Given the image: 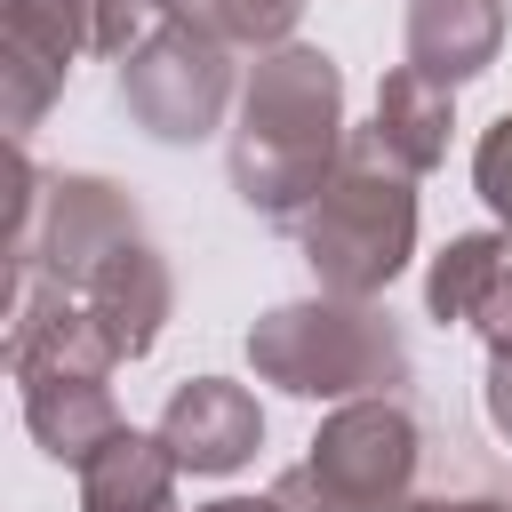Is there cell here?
<instances>
[{
  "label": "cell",
  "instance_id": "1",
  "mask_svg": "<svg viewBox=\"0 0 512 512\" xmlns=\"http://www.w3.org/2000/svg\"><path fill=\"white\" fill-rule=\"evenodd\" d=\"M352 128H344V72L328 48H264L240 88V128H232V192L264 224H296L320 184L336 176Z\"/></svg>",
  "mask_w": 512,
  "mask_h": 512
},
{
  "label": "cell",
  "instance_id": "2",
  "mask_svg": "<svg viewBox=\"0 0 512 512\" xmlns=\"http://www.w3.org/2000/svg\"><path fill=\"white\" fill-rule=\"evenodd\" d=\"M256 384H280L288 400H368L408 384V336L376 296H296L272 304L248 328Z\"/></svg>",
  "mask_w": 512,
  "mask_h": 512
},
{
  "label": "cell",
  "instance_id": "3",
  "mask_svg": "<svg viewBox=\"0 0 512 512\" xmlns=\"http://www.w3.org/2000/svg\"><path fill=\"white\" fill-rule=\"evenodd\" d=\"M296 248H304V264H312L320 288H336V296H384L408 272V256H416V176L368 128H352L336 176L296 216Z\"/></svg>",
  "mask_w": 512,
  "mask_h": 512
},
{
  "label": "cell",
  "instance_id": "4",
  "mask_svg": "<svg viewBox=\"0 0 512 512\" xmlns=\"http://www.w3.org/2000/svg\"><path fill=\"white\" fill-rule=\"evenodd\" d=\"M424 472V424L408 416L400 392L336 400L312 432V456L272 480L296 512H400Z\"/></svg>",
  "mask_w": 512,
  "mask_h": 512
},
{
  "label": "cell",
  "instance_id": "5",
  "mask_svg": "<svg viewBox=\"0 0 512 512\" xmlns=\"http://www.w3.org/2000/svg\"><path fill=\"white\" fill-rule=\"evenodd\" d=\"M120 104L152 144H200L232 104V48L168 16L136 56H120Z\"/></svg>",
  "mask_w": 512,
  "mask_h": 512
},
{
  "label": "cell",
  "instance_id": "6",
  "mask_svg": "<svg viewBox=\"0 0 512 512\" xmlns=\"http://www.w3.org/2000/svg\"><path fill=\"white\" fill-rule=\"evenodd\" d=\"M80 48H88V0H8V16H0V120L16 144L64 96Z\"/></svg>",
  "mask_w": 512,
  "mask_h": 512
},
{
  "label": "cell",
  "instance_id": "7",
  "mask_svg": "<svg viewBox=\"0 0 512 512\" xmlns=\"http://www.w3.org/2000/svg\"><path fill=\"white\" fill-rule=\"evenodd\" d=\"M152 432L168 440V456H176L184 472L224 480V472H240V464L264 448V408H256V392L232 384V376H184V384L168 392V408H160Z\"/></svg>",
  "mask_w": 512,
  "mask_h": 512
},
{
  "label": "cell",
  "instance_id": "8",
  "mask_svg": "<svg viewBox=\"0 0 512 512\" xmlns=\"http://www.w3.org/2000/svg\"><path fill=\"white\" fill-rule=\"evenodd\" d=\"M80 304H88V320L112 336L120 360H144V352L160 344L168 312H176V272H168V256L152 248V232L120 240V248L80 280Z\"/></svg>",
  "mask_w": 512,
  "mask_h": 512
},
{
  "label": "cell",
  "instance_id": "9",
  "mask_svg": "<svg viewBox=\"0 0 512 512\" xmlns=\"http://www.w3.org/2000/svg\"><path fill=\"white\" fill-rule=\"evenodd\" d=\"M16 392H24V424H32V440H40L56 464H72V472H88V464L128 432V416H120V400H112V376H88V368H40V376H16Z\"/></svg>",
  "mask_w": 512,
  "mask_h": 512
},
{
  "label": "cell",
  "instance_id": "10",
  "mask_svg": "<svg viewBox=\"0 0 512 512\" xmlns=\"http://www.w3.org/2000/svg\"><path fill=\"white\" fill-rule=\"evenodd\" d=\"M424 312L480 328L488 352L512 344V232H456L424 272Z\"/></svg>",
  "mask_w": 512,
  "mask_h": 512
},
{
  "label": "cell",
  "instance_id": "11",
  "mask_svg": "<svg viewBox=\"0 0 512 512\" xmlns=\"http://www.w3.org/2000/svg\"><path fill=\"white\" fill-rule=\"evenodd\" d=\"M504 48V0H408V64L464 88Z\"/></svg>",
  "mask_w": 512,
  "mask_h": 512
},
{
  "label": "cell",
  "instance_id": "12",
  "mask_svg": "<svg viewBox=\"0 0 512 512\" xmlns=\"http://www.w3.org/2000/svg\"><path fill=\"white\" fill-rule=\"evenodd\" d=\"M448 128H456V88H440V80L416 72V64H392V72L376 80V120H368V136H376L408 176H432V168L448 160Z\"/></svg>",
  "mask_w": 512,
  "mask_h": 512
},
{
  "label": "cell",
  "instance_id": "13",
  "mask_svg": "<svg viewBox=\"0 0 512 512\" xmlns=\"http://www.w3.org/2000/svg\"><path fill=\"white\" fill-rule=\"evenodd\" d=\"M176 456L160 432H120L88 472H80V512H176Z\"/></svg>",
  "mask_w": 512,
  "mask_h": 512
},
{
  "label": "cell",
  "instance_id": "14",
  "mask_svg": "<svg viewBox=\"0 0 512 512\" xmlns=\"http://www.w3.org/2000/svg\"><path fill=\"white\" fill-rule=\"evenodd\" d=\"M168 16L208 32V40H224V48H256L264 56V48H288L304 0H168Z\"/></svg>",
  "mask_w": 512,
  "mask_h": 512
},
{
  "label": "cell",
  "instance_id": "15",
  "mask_svg": "<svg viewBox=\"0 0 512 512\" xmlns=\"http://www.w3.org/2000/svg\"><path fill=\"white\" fill-rule=\"evenodd\" d=\"M168 24V0H88V48L96 56H136Z\"/></svg>",
  "mask_w": 512,
  "mask_h": 512
},
{
  "label": "cell",
  "instance_id": "16",
  "mask_svg": "<svg viewBox=\"0 0 512 512\" xmlns=\"http://www.w3.org/2000/svg\"><path fill=\"white\" fill-rule=\"evenodd\" d=\"M472 184H480V200L496 208V224L512 232V112L480 128V144H472Z\"/></svg>",
  "mask_w": 512,
  "mask_h": 512
},
{
  "label": "cell",
  "instance_id": "17",
  "mask_svg": "<svg viewBox=\"0 0 512 512\" xmlns=\"http://www.w3.org/2000/svg\"><path fill=\"white\" fill-rule=\"evenodd\" d=\"M480 400H488V424L512 440V344L488 352V384H480Z\"/></svg>",
  "mask_w": 512,
  "mask_h": 512
},
{
  "label": "cell",
  "instance_id": "18",
  "mask_svg": "<svg viewBox=\"0 0 512 512\" xmlns=\"http://www.w3.org/2000/svg\"><path fill=\"white\" fill-rule=\"evenodd\" d=\"M400 512H512V504H496V496H408Z\"/></svg>",
  "mask_w": 512,
  "mask_h": 512
},
{
  "label": "cell",
  "instance_id": "19",
  "mask_svg": "<svg viewBox=\"0 0 512 512\" xmlns=\"http://www.w3.org/2000/svg\"><path fill=\"white\" fill-rule=\"evenodd\" d=\"M192 512H296L288 496H216V504H192Z\"/></svg>",
  "mask_w": 512,
  "mask_h": 512
}]
</instances>
